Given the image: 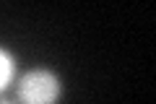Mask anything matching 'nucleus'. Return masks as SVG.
Segmentation results:
<instances>
[{"instance_id": "3", "label": "nucleus", "mask_w": 156, "mask_h": 104, "mask_svg": "<svg viewBox=\"0 0 156 104\" xmlns=\"http://www.w3.org/2000/svg\"><path fill=\"white\" fill-rule=\"evenodd\" d=\"M0 104H13V102H8V99H0Z\"/></svg>"}, {"instance_id": "1", "label": "nucleus", "mask_w": 156, "mask_h": 104, "mask_svg": "<svg viewBox=\"0 0 156 104\" xmlns=\"http://www.w3.org/2000/svg\"><path fill=\"white\" fill-rule=\"evenodd\" d=\"M16 94L21 104H57L62 96V81L50 68H31L18 78Z\"/></svg>"}, {"instance_id": "2", "label": "nucleus", "mask_w": 156, "mask_h": 104, "mask_svg": "<svg viewBox=\"0 0 156 104\" xmlns=\"http://www.w3.org/2000/svg\"><path fill=\"white\" fill-rule=\"evenodd\" d=\"M13 76H16V63H13L11 52H5L0 47V91L13 81Z\"/></svg>"}]
</instances>
